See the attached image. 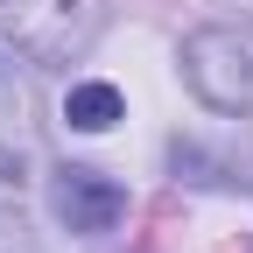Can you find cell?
<instances>
[{"label":"cell","mask_w":253,"mask_h":253,"mask_svg":"<svg viewBox=\"0 0 253 253\" xmlns=\"http://www.w3.org/2000/svg\"><path fill=\"white\" fill-rule=\"evenodd\" d=\"M106 0H0V42L36 63H71L99 42Z\"/></svg>","instance_id":"6da1fadb"},{"label":"cell","mask_w":253,"mask_h":253,"mask_svg":"<svg viewBox=\"0 0 253 253\" xmlns=\"http://www.w3.org/2000/svg\"><path fill=\"white\" fill-rule=\"evenodd\" d=\"M183 78L211 113H253V36L246 28H197L183 42Z\"/></svg>","instance_id":"7a4b0ae2"},{"label":"cell","mask_w":253,"mask_h":253,"mask_svg":"<svg viewBox=\"0 0 253 253\" xmlns=\"http://www.w3.org/2000/svg\"><path fill=\"white\" fill-rule=\"evenodd\" d=\"M49 211H56L71 232H113L120 211H126V190L106 183L99 169H56V183H49Z\"/></svg>","instance_id":"3957f363"},{"label":"cell","mask_w":253,"mask_h":253,"mask_svg":"<svg viewBox=\"0 0 253 253\" xmlns=\"http://www.w3.org/2000/svg\"><path fill=\"white\" fill-rule=\"evenodd\" d=\"M63 120H71L78 134H106V126L120 120V91H113V84H71Z\"/></svg>","instance_id":"277c9868"}]
</instances>
